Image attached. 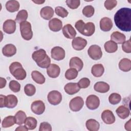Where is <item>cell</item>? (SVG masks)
Returning <instances> with one entry per match:
<instances>
[{"mask_svg":"<svg viewBox=\"0 0 131 131\" xmlns=\"http://www.w3.org/2000/svg\"><path fill=\"white\" fill-rule=\"evenodd\" d=\"M1 100V107H6L9 108L15 107L18 103L17 97L14 95H8L5 96L3 95H0Z\"/></svg>","mask_w":131,"mask_h":131,"instance_id":"5b68a950","label":"cell"},{"mask_svg":"<svg viewBox=\"0 0 131 131\" xmlns=\"http://www.w3.org/2000/svg\"><path fill=\"white\" fill-rule=\"evenodd\" d=\"M9 86L10 89L14 93L18 92L20 90V83L17 81L14 80H12L10 81L9 84Z\"/></svg>","mask_w":131,"mask_h":131,"instance_id":"b9f144b4","label":"cell"},{"mask_svg":"<svg viewBox=\"0 0 131 131\" xmlns=\"http://www.w3.org/2000/svg\"><path fill=\"white\" fill-rule=\"evenodd\" d=\"M51 57L53 59L59 61L63 59L65 57V51L60 47H55L51 51Z\"/></svg>","mask_w":131,"mask_h":131,"instance_id":"7c38bea8","label":"cell"},{"mask_svg":"<svg viewBox=\"0 0 131 131\" xmlns=\"http://www.w3.org/2000/svg\"><path fill=\"white\" fill-rule=\"evenodd\" d=\"M20 31L21 37L26 40H29L33 37V32L30 23L27 21H23L20 24Z\"/></svg>","mask_w":131,"mask_h":131,"instance_id":"8992f818","label":"cell"},{"mask_svg":"<svg viewBox=\"0 0 131 131\" xmlns=\"http://www.w3.org/2000/svg\"><path fill=\"white\" fill-rule=\"evenodd\" d=\"M94 90L96 92L105 93L107 92L110 90V85L107 83L103 81H99L96 82L94 86Z\"/></svg>","mask_w":131,"mask_h":131,"instance_id":"cb8c5ba5","label":"cell"},{"mask_svg":"<svg viewBox=\"0 0 131 131\" xmlns=\"http://www.w3.org/2000/svg\"><path fill=\"white\" fill-rule=\"evenodd\" d=\"M15 123L18 125H21L24 123V122L27 118L26 113L23 111H18L15 115Z\"/></svg>","mask_w":131,"mask_h":131,"instance_id":"e575fe53","label":"cell"},{"mask_svg":"<svg viewBox=\"0 0 131 131\" xmlns=\"http://www.w3.org/2000/svg\"><path fill=\"white\" fill-rule=\"evenodd\" d=\"M32 79L37 83L39 84H43L45 82L46 79L44 76L39 71H33L31 73Z\"/></svg>","mask_w":131,"mask_h":131,"instance_id":"f546056e","label":"cell"},{"mask_svg":"<svg viewBox=\"0 0 131 131\" xmlns=\"http://www.w3.org/2000/svg\"><path fill=\"white\" fill-rule=\"evenodd\" d=\"M114 22L118 28L125 32L131 31V9L122 8L114 15Z\"/></svg>","mask_w":131,"mask_h":131,"instance_id":"6da1fadb","label":"cell"},{"mask_svg":"<svg viewBox=\"0 0 131 131\" xmlns=\"http://www.w3.org/2000/svg\"><path fill=\"white\" fill-rule=\"evenodd\" d=\"M1 80V83H0V88L3 89L6 86V80L5 78H3V77L0 78Z\"/></svg>","mask_w":131,"mask_h":131,"instance_id":"681fc988","label":"cell"},{"mask_svg":"<svg viewBox=\"0 0 131 131\" xmlns=\"http://www.w3.org/2000/svg\"><path fill=\"white\" fill-rule=\"evenodd\" d=\"M3 31L5 33L9 34L14 33L16 30V23L15 21L9 19L6 20L3 24Z\"/></svg>","mask_w":131,"mask_h":131,"instance_id":"5bb4252c","label":"cell"},{"mask_svg":"<svg viewBox=\"0 0 131 131\" xmlns=\"http://www.w3.org/2000/svg\"><path fill=\"white\" fill-rule=\"evenodd\" d=\"M121 95L116 93H112L108 97V101L110 103L113 105L117 104L121 101Z\"/></svg>","mask_w":131,"mask_h":131,"instance_id":"74e56055","label":"cell"},{"mask_svg":"<svg viewBox=\"0 0 131 131\" xmlns=\"http://www.w3.org/2000/svg\"><path fill=\"white\" fill-rule=\"evenodd\" d=\"M122 49L125 53H130L131 52V42L130 39L122 43Z\"/></svg>","mask_w":131,"mask_h":131,"instance_id":"bcb514c9","label":"cell"},{"mask_svg":"<svg viewBox=\"0 0 131 131\" xmlns=\"http://www.w3.org/2000/svg\"><path fill=\"white\" fill-rule=\"evenodd\" d=\"M28 130V128L25 125L19 126L15 129L16 131H27Z\"/></svg>","mask_w":131,"mask_h":131,"instance_id":"c3c4849f","label":"cell"},{"mask_svg":"<svg viewBox=\"0 0 131 131\" xmlns=\"http://www.w3.org/2000/svg\"><path fill=\"white\" fill-rule=\"evenodd\" d=\"M111 38L114 42L119 44H121L125 41L126 37L124 34L118 31H115L113 32L111 34Z\"/></svg>","mask_w":131,"mask_h":131,"instance_id":"484cf974","label":"cell"},{"mask_svg":"<svg viewBox=\"0 0 131 131\" xmlns=\"http://www.w3.org/2000/svg\"><path fill=\"white\" fill-rule=\"evenodd\" d=\"M69 66L71 68H74L78 71H80L83 67L82 60L78 57H73L71 58Z\"/></svg>","mask_w":131,"mask_h":131,"instance_id":"603a6c76","label":"cell"},{"mask_svg":"<svg viewBox=\"0 0 131 131\" xmlns=\"http://www.w3.org/2000/svg\"><path fill=\"white\" fill-rule=\"evenodd\" d=\"M119 69L123 72H128L131 70V61L129 59L124 58L119 63Z\"/></svg>","mask_w":131,"mask_h":131,"instance_id":"83f0119b","label":"cell"},{"mask_svg":"<svg viewBox=\"0 0 131 131\" xmlns=\"http://www.w3.org/2000/svg\"><path fill=\"white\" fill-rule=\"evenodd\" d=\"M32 58L41 68H47L50 65L51 59L44 49H40L34 51L32 54Z\"/></svg>","mask_w":131,"mask_h":131,"instance_id":"7a4b0ae2","label":"cell"},{"mask_svg":"<svg viewBox=\"0 0 131 131\" xmlns=\"http://www.w3.org/2000/svg\"><path fill=\"white\" fill-rule=\"evenodd\" d=\"M116 113L119 118L122 119H125L129 116L130 111L126 106L124 105H120L116 109Z\"/></svg>","mask_w":131,"mask_h":131,"instance_id":"d4e9b609","label":"cell"},{"mask_svg":"<svg viewBox=\"0 0 131 131\" xmlns=\"http://www.w3.org/2000/svg\"><path fill=\"white\" fill-rule=\"evenodd\" d=\"M48 102L52 105H56L59 104L62 100L61 94L57 91H52L50 92L47 96Z\"/></svg>","mask_w":131,"mask_h":131,"instance_id":"ba28073f","label":"cell"},{"mask_svg":"<svg viewBox=\"0 0 131 131\" xmlns=\"http://www.w3.org/2000/svg\"><path fill=\"white\" fill-rule=\"evenodd\" d=\"M104 49L107 53H114L117 51L118 49V46L117 43L112 40L106 41L104 45Z\"/></svg>","mask_w":131,"mask_h":131,"instance_id":"1f68e13d","label":"cell"},{"mask_svg":"<svg viewBox=\"0 0 131 131\" xmlns=\"http://www.w3.org/2000/svg\"><path fill=\"white\" fill-rule=\"evenodd\" d=\"M15 123V117L13 116H8L5 117L2 121V125L4 128H8L13 126Z\"/></svg>","mask_w":131,"mask_h":131,"instance_id":"836d02e7","label":"cell"},{"mask_svg":"<svg viewBox=\"0 0 131 131\" xmlns=\"http://www.w3.org/2000/svg\"><path fill=\"white\" fill-rule=\"evenodd\" d=\"M60 72V69L59 67L56 64H50L47 69V73L48 75L52 78H57L59 75Z\"/></svg>","mask_w":131,"mask_h":131,"instance_id":"e0dca14e","label":"cell"},{"mask_svg":"<svg viewBox=\"0 0 131 131\" xmlns=\"http://www.w3.org/2000/svg\"><path fill=\"white\" fill-rule=\"evenodd\" d=\"M28 14L27 10H21L18 12L15 20L17 23L20 24L23 21H26L27 19L28 18Z\"/></svg>","mask_w":131,"mask_h":131,"instance_id":"d590c367","label":"cell"},{"mask_svg":"<svg viewBox=\"0 0 131 131\" xmlns=\"http://www.w3.org/2000/svg\"><path fill=\"white\" fill-rule=\"evenodd\" d=\"M32 2H34V3H35V4H38V5H40V4H43L45 1H32Z\"/></svg>","mask_w":131,"mask_h":131,"instance_id":"816d5d0a","label":"cell"},{"mask_svg":"<svg viewBox=\"0 0 131 131\" xmlns=\"http://www.w3.org/2000/svg\"><path fill=\"white\" fill-rule=\"evenodd\" d=\"M86 128L90 131H97L100 127L99 123L95 119H90L86 121Z\"/></svg>","mask_w":131,"mask_h":131,"instance_id":"f1b7e54d","label":"cell"},{"mask_svg":"<svg viewBox=\"0 0 131 131\" xmlns=\"http://www.w3.org/2000/svg\"><path fill=\"white\" fill-rule=\"evenodd\" d=\"M104 72V68L102 64H96L93 66L91 69L92 75L96 77H101Z\"/></svg>","mask_w":131,"mask_h":131,"instance_id":"4316f807","label":"cell"},{"mask_svg":"<svg viewBox=\"0 0 131 131\" xmlns=\"http://www.w3.org/2000/svg\"><path fill=\"white\" fill-rule=\"evenodd\" d=\"M55 12L56 15L62 18H64L68 15V11L63 7L61 6L56 7L55 9Z\"/></svg>","mask_w":131,"mask_h":131,"instance_id":"60d3db41","label":"cell"},{"mask_svg":"<svg viewBox=\"0 0 131 131\" xmlns=\"http://www.w3.org/2000/svg\"><path fill=\"white\" fill-rule=\"evenodd\" d=\"M9 71L11 74L18 80L25 79L27 76L26 71L21 64L18 62H13L9 66Z\"/></svg>","mask_w":131,"mask_h":131,"instance_id":"277c9868","label":"cell"},{"mask_svg":"<svg viewBox=\"0 0 131 131\" xmlns=\"http://www.w3.org/2000/svg\"><path fill=\"white\" fill-rule=\"evenodd\" d=\"M63 35L67 38L73 39L76 35V31L71 24H67L62 28Z\"/></svg>","mask_w":131,"mask_h":131,"instance_id":"2e32d148","label":"cell"},{"mask_svg":"<svg viewBox=\"0 0 131 131\" xmlns=\"http://www.w3.org/2000/svg\"><path fill=\"white\" fill-rule=\"evenodd\" d=\"M85 103L89 109L94 110L99 107L100 105V100L96 95H90L86 98Z\"/></svg>","mask_w":131,"mask_h":131,"instance_id":"30bf717a","label":"cell"},{"mask_svg":"<svg viewBox=\"0 0 131 131\" xmlns=\"http://www.w3.org/2000/svg\"><path fill=\"white\" fill-rule=\"evenodd\" d=\"M24 92L26 95L32 96L35 94L36 92V88L32 84H27L25 86Z\"/></svg>","mask_w":131,"mask_h":131,"instance_id":"ab89813d","label":"cell"},{"mask_svg":"<svg viewBox=\"0 0 131 131\" xmlns=\"http://www.w3.org/2000/svg\"><path fill=\"white\" fill-rule=\"evenodd\" d=\"M87 43L86 39L81 37H76L73 39L72 46L75 50L81 51L86 47Z\"/></svg>","mask_w":131,"mask_h":131,"instance_id":"4fadbf2b","label":"cell"},{"mask_svg":"<svg viewBox=\"0 0 131 131\" xmlns=\"http://www.w3.org/2000/svg\"><path fill=\"white\" fill-rule=\"evenodd\" d=\"M54 14V11L53 9L50 6L43 7L40 11L41 17L46 20L50 19L53 16Z\"/></svg>","mask_w":131,"mask_h":131,"instance_id":"ffe728a7","label":"cell"},{"mask_svg":"<svg viewBox=\"0 0 131 131\" xmlns=\"http://www.w3.org/2000/svg\"><path fill=\"white\" fill-rule=\"evenodd\" d=\"M19 3L17 1H8L6 4V8L10 12H14L18 10Z\"/></svg>","mask_w":131,"mask_h":131,"instance_id":"4dcf8cb0","label":"cell"},{"mask_svg":"<svg viewBox=\"0 0 131 131\" xmlns=\"http://www.w3.org/2000/svg\"><path fill=\"white\" fill-rule=\"evenodd\" d=\"M113 27V23L111 18L105 17L100 20V29L104 32L110 31Z\"/></svg>","mask_w":131,"mask_h":131,"instance_id":"d6986e66","label":"cell"},{"mask_svg":"<svg viewBox=\"0 0 131 131\" xmlns=\"http://www.w3.org/2000/svg\"><path fill=\"white\" fill-rule=\"evenodd\" d=\"M101 119L102 121L107 124H112L115 121V117L113 113L109 110H105L101 114Z\"/></svg>","mask_w":131,"mask_h":131,"instance_id":"9a60e30c","label":"cell"},{"mask_svg":"<svg viewBox=\"0 0 131 131\" xmlns=\"http://www.w3.org/2000/svg\"><path fill=\"white\" fill-rule=\"evenodd\" d=\"M2 53L5 56L8 57L13 56L16 53V48L13 44H7L3 48Z\"/></svg>","mask_w":131,"mask_h":131,"instance_id":"7402d4cb","label":"cell"},{"mask_svg":"<svg viewBox=\"0 0 131 131\" xmlns=\"http://www.w3.org/2000/svg\"><path fill=\"white\" fill-rule=\"evenodd\" d=\"M117 4V1L116 0H106L104 2V5L107 10H111L116 6Z\"/></svg>","mask_w":131,"mask_h":131,"instance_id":"ee69618b","label":"cell"},{"mask_svg":"<svg viewBox=\"0 0 131 131\" xmlns=\"http://www.w3.org/2000/svg\"><path fill=\"white\" fill-rule=\"evenodd\" d=\"M25 125L29 130L34 129L37 124V121L36 119L33 117H27L25 122Z\"/></svg>","mask_w":131,"mask_h":131,"instance_id":"d6a6232c","label":"cell"},{"mask_svg":"<svg viewBox=\"0 0 131 131\" xmlns=\"http://www.w3.org/2000/svg\"><path fill=\"white\" fill-rule=\"evenodd\" d=\"M75 28L82 35L86 36H92L95 31V26L92 22H88L86 24L80 19L76 22Z\"/></svg>","mask_w":131,"mask_h":131,"instance_id":"3957f363","label":"cell"},{"mask_svg":"<svg viewBox=\"0 0 131 131\" xmlns=\"http://www.w3.org/2000/svg\"><path fill=\"white\" fill-rule=\"evenodd\" d=\"M84 101L82 97L77 96L71 100L69 103V107L73 112H78L83 107Z\"/></svg>","mask_w":131,"mask_h":131,"instance_id":"9c48e42d","label":"cell"},{"mask_svg":"<svg viewBox=\"0 0 131 131\" xmlns=\"http://www.w3.org/2000/svg\"><path fill=\"white\" fill-rule=\"evenodd\" d=\"M88 53L90 58L95 60L100 59L102 56L101 49L97 45L91 46L88 50Z\"/></svg>","mask_w":131,"mask_h":131,"instance_id":"52a82bcc","label":"cell"},{"mask_svg":"<svg viewBox=\"0 0 131 131\" xmlns=\"http://www.w3.org/2000/svg\"><path fill=\"white\" fill-rule=\"evenodd\" d=\"M31 108L33 113L36 115H41L45 111V104L41 100H35L33 101L31 105Z\"/></svg>","mask_w":131,"mask_h":131,"instance_id":"8fae6325","label":"cell"},{"mask_svg":"<svg viewBox=\"0 0 131 131\" xmlns=\"http://www.w3.org/2000/svg\"><path fill=\"white\" fill-rule=\"evenodd\" d=\"M95 13L94 8L91 5L85 6L82 10L83 14L86 17H92Z\"/></svg>","mask_w":131,"mask_h":131,"instance_id":"f35d334b","label":"cell"},{"mask_svg":"<svg viewBox=\"0 0 131 131\" xmlns=\"http://www.w3.org/2000/svg\"><path fill=\"white\" fill-rule=\"evenodd\" d=\"M78 84L80 88L81 89H85L89 87L90 84V80L88 78H81L78 83Z\"/></svg>","mask_w":131,"mask_h":131,"instance_id":"f6af8a7d","label":"cell"},{"mask_svg":"<svg viewBox=\"0 0 131 131\" xmlns=\"http://www.w3.org/2000/svg\"><path fill=\"white\" fill-rule=\"evenodd\" d=\"M66 3L70 9H76L80 4V1L79 0H67Z\"/></svg>","mask_w":131,"mask_h":131,"instance_id":"7bdbcfd3","label":"cell"},{"mask_svg":"<svg viewBox=\"0 0 131 131\" xmlns=\"http://www.w3.org/2000/svg\"><path fill=\"white\" fill-rule=\"evenodd\" d=\"M49 29L53 32H58L61 30L62 27V22L61 20L57 18H53L49 22Z\"/></svg>","mask_w":131,"mask_h":131,"instance_id":"ac0fdd59","label":"cell"},{"mask_svg":"<svg viewBox=\"0 0 131 131\" xmlns=\"http://www.w3.org/2000/svg\"><path fill=\"white\" fill-rule=\"evenodd\" d=\"M124 127H125V129L127 130L130 131L131 130V129H130V120H129L128 121L126 122V123L125 124Z\"/></svg>","mask_w":131,"mask_h":131,"instance_id":"f907efd6","label":"cell"},{"mask_svg":"<svg viewBox=\"0 0 131 131\" xmlns=\"http://www.w3.org/2000/svg\"><path fill=\"white\" fill-rule=\"evenodd\" d=\"M78 71L74 68L68 69L65 73V77L68 80H73L75 79L78 74Z\"/></svg>","mask_w":131,"mask_h":131,"instance_id":"8d00e7d4","label":"cell"},{"mask_svg":"<svg viewBox=\"0 0 131 131\" xmlns=\"http://www.w3.org/2000/svg\"><path fill=\"white\" fill-rule=\"evenodd\" d=\"M39 131H51L52 126L50 123L47 122H42L40 124Z\"/></svg>","mask_w":131,"mask_h":131,"instance_id":"7dc6e473","label":"cell"},{"mask_svg":"<svg viewBox=\"0 0 131 131\" xmlns=\"http://www.w3.org/2000/svg\"><path fill=\"white\" fill-rule=\"evenodd\" d=\"M80 87L78 83L70 82L66 84L64 87V90L66 93L69 95H74L78 93L80 90Z\"/></svg>","mask_w":131,"mask_h":131,"instance_id":"44dd1931","label":"cell"}]
</instances>
